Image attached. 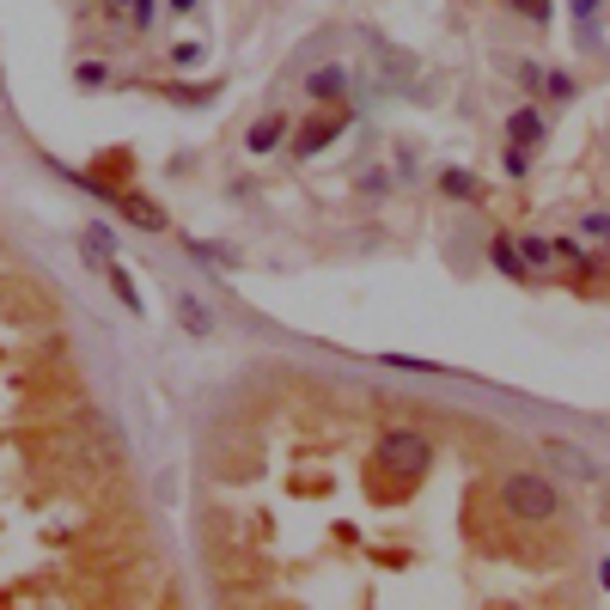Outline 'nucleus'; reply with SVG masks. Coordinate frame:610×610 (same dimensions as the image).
<instances>
[{"mask_svg": "<svg viewBox=\"0 0 610 610\" xmlns=\"http://www.w3.org/2000/svg\"><path fill=\"white\" fill-rule=\"evenodd\" d=\"M385 367H397V372H439L434 360H415V355H379Z\"/></svg>", "mask_w": 610, "mask_h": 610, "instance_id": "nucleus-24", "label": "nucleus"}, {"mask_svg": "<svg viewBox=\"0 0 610 610\" xmlns=\"http://www.w3.org/2000/svg\"><path fill=\"white\" fill-rule=\"evenodd\" d=\"M544 458H549V470H562V477H574V482H598V477H604L592 451L574 446V439H556V434H544Z\"/></svg>", "mask_w": 610, "mask_h": 610, "instance_id": "nucleus-5", "label": "nucleus"}, {"mask_svg": "<svg viewBox=\"0 0 610 610\" xmlns=\"http://www.w3.org/2000/svg\"><path fill=\"white\" fill-rule=\"evenodd\" d=\"M513 80L525 86V92H537V86H544V67H537V62H513Z\"/></svg>", "mask_w": 610, "mask_h": 610, "instance_id": "nucleus-23", "label": "nucleus"}, {"mask_svg": "<svg viewBox=\"0 0 610 610\" xmlns=\"http://www.w3.org/2000/svg\"><path fill=\"white\" fill-rule=\"evenodd\" d=\"M501 506L525 525H556L562 519V489L544 470H506L501 477Z\"/></svg>", "mask_w": 610, "mask_h": 610, "instance_id": "nucleus-3", "label": "nucleus"}, {"mask_svg": "<svg viewBox=\"0 0 610 610\" xmlns=\"http://www.w3.org/2000/svg\"><path fill=\"white\" fill-rule=\"evenodd\" d=\"M544 134H549V117L537 105H519L513 117H506V141H513V146H531V153H537Z\"/></svg>", "mask_w": 610, "mask_h": 610, "instance_id": "nucleus-10", "label": "nucleus"}, {"mask_svg": "<svg viewBox=\"0 0 610 610\" xmlns=\"http://www.w3.org/2000/svg\"><path fill=\"white\" fill-rule=\"evenodd\" d=\"M501 165H506V177H525V172H531V146H513V141H506Z\"/></svg>", "mask_w": 610, "mask_h": 610, "instance_id": "nucleus-21", "label": "nucleus"}, {"mask_svg": "<svg viewBox=\"0 0 610 610\" xmlns=\"http://www.w3.org/2000/svg\"><path fill=\"white\" fill-rule=\"evenodd\" d=\"M348 86H355V74H348L342 62H324V67H312V74H305L299 80V92L312 98V105H324V110H336L348 98Z\"/></svg>", "mask_w": 610, "mask_h": 610, "instance_id": "nucleus-6", "label": "nucleus"}, {"mask_svg": "<svg viewBox=\"0 0 610 610\" xmlns=\"http://www.w3.org/2000/svg\"><path fill=\"white\" fill-rule=\"evenodd\" d=\"M110 214H117L122 226H134V232H172L165 208H160V201H146L141 189H122V196H117V208H110Z\"/></svg>", "mask_w": 610, "mask_h": 610, "instance_id": "nucleus-7", "label": "nucleus"}, {"mask_svg": "<svg viewBox=\"0 0 610 610\" xmlns=\"http://www.w3.org/2000/svg\"><path fill=\"white\" fill-rule=\"evenodd\" d=\"M105 7V19H129V0H98Z\"/></svg>", "mask_w": 610, "mask_h": 610, "instance_id": "nucleus-28", "label": "nucleus"}, {"mask_svg": "<svg viewBox=\"0 0 610 610\" xmlns=\"http://www.w3.org/2000/svg\"><path fill=\"white\" fill-rule=\"evenodd\" d=\"M122 465H129V446H122L117 427L98 410L74 415V427H67V470L80 482H110V477H122Z\"/></svg>", "mask_w": 610, "mask_h": 610, "instance_id": "nucleus-2", "label": "nucleus"}, {"mask_svg": "<svg viewBox=\"0 0 610 610\" xmlns=\"http://www.w3.org/2000/svg\"><path fill=\"white\" fill-rule=\"evenodd\" d=\"M287 134H293L287 110H263V117L251 122V134H244V153H257V160H263V153H281V146H287Z\"/></svg>", "mask_w": 610, "mask_h": 610, "instance_id": "nucleus-8", "label": "nucleus"}, {"mask_svg": "<svg viewBox=\"0 0 610 610\" xmlns=\"http://www.w3.org/2000/svg\"><path fill=\"white\" fill-rule=\"evenodd\" d=\"M160 13H165V0H129V31H134V37H153Z\"/></svg>", "mask_w": 610, "mask_h": 610, "instance_id": "nucleus-17", "label": "nucleus"}, {"mask_svg": "<svg viewBox=\"0 0 610 610\" xmlns=\"http://www.w3.org/2000/svg\"><path fill=\"white\" fill-rule=\"evenodd\" d=\"M80 251H86V263H105V257H117V232H110V220H86L80 226Z\"/></svg>", "mask_w": 610, "mask_h": 610, "instance_id": "nucleus-15", "label": "nucleus"}, {"mask_svg": "<svg viewBox=\"0 0 610 610\" xmlns=\"http://www.w3.org/2000/svg\"><path fill=\"white\" fill-rule=\"evenodd\" d=\"M172 312H177V324H184V336H214V330H220V318L208 312V299H196L189 287L172 293Z\"/></svg>", "mask_w": 610, "mask_h": 610, "instance_id": "nucleus-9", "label": "nucleus"}, {"mask_svg": "<svg viewBox=\"0 0 610 610\" xmlns=\"http://www.w3.org/2000/svg\"><path fill=\"white\" fill-rule=\"evenodd\" d=\"M519 251H525V263H549V257H556V244H549V239H531V232H525V239H519Z\"/></svg>", "mask_w": 610, "mask_h": 610, "instance_id": "nucleus-22", "label": "nucleus"}, {"mask_svg": "<svg viewBox=\"0 0 610 610\" xmlns=\"http://www.w3.org/2000/svg\"><path fill=\"white\" fill-rule=\"evenodd\" d=\"M74 86H80V92H105V86H110V67H105V62H80V67H74Z\"/></svg>", "mask_w": 610, "mask_h": 610, "instance_id": "nucleus-18", "label": "nucleus"}, {"mask_svg": "<svg viewBox=\"0 0 610 610\" xmlns=\"http://www.w3.org/2000/svg\"><path fill=\"white\" fill-rule=\"evenodd\" d=\"M196 7H201V0H165V13H172V19H189Z\"/></svg>", "mask_w": 610, "mask_h": 610, "instance_id": "nucleus-27", "label": "nucleus"}, {"mask_svg": "<svg viewBox=\"0 0 610 610\" xmlns=\"http://www.w3.org/2000/svg\"><path fill=\"white\" fill-rule=\"evenodd\" d=\"M537 98H544V105H574V98H580V80H574L568 67H544V86H537Z\"/></svg>", "mask_w": 610, "mask_h": 610, "instance_id": "nucleus-16", "label": "nucleus"}, {"mask_svg": "<svg viewBox=\"0 0 610 610\" xmlns=\"http://www.w3.org/2000/svg\"><path fill=\"white\" fill-rule=\"evenodd\" d=\"M214 92H220V80H165L160 86V98H172V105H184V110L214 105Z\"/></svg>", "mask_w": 610, "mask_h": 610, "instance_id": "nucleus-13", "label": "nucleus"}, {"mask_svg": "<svg viewBox=\"0 0 610 610\" xmlns=\"http://www.w3.org/2000/svg\"><path fill=\"white\" fill-rule=\"evenodd\" d=\"M201 55H208V43H196V37L172 43V67H201Z\"/></svg>", "mask_w": 610, "mask_h": 610, "instance_id": "nucleus-20", "label": "nucleus"}, {"mask_svg": "<svg viewBox=\"0 0 610 610\" xmlns=\"http://www.w3.org/2000/svg\"><path fill=\"white\" fill-rule=\"evenodd\" d=\"M342 129H348V110H324V117L312 110V117H305L299 129L287 134V153H293V160H318V153H324V146H330Z\"/></svg>", "mask_w": 610, "mask_h": 610, "instance_id": "nucleus-4", "label": "nucleus"}, {"mask_svg": "<svg viewBox=\"0 0 610 610\" xmlns=\"http://www.w3.org/2000/svg\"><path fill=\"white\" fill-rule=\"evenodd\" d=\"M580 232H586V239H598V244H604V232H610V214H586V220H580Z\"/></svg>", "mask_w": 610, "mask_h": 610, "instance_id": "nucleus-25", "label": "nucleus"}, {"mask_svg": "<svg viewBox=\"0 0 610 610\" xmlns=\"http://www.w3.org/2000/svg\"><path fill=\"white\" fill-rule=\"evenodd\" d=\"M105 281H110V293H117L122 299V312H129V318H146V299H141V287H134V275L129 269H122V257H105Z\"/></svg>", "mask_w": 610, "mask_h": 610, "instance_id": "nucleus-11", "label": "nucleus"}, {"mask_svg": "<svg viewBox=\"0 0 610 610\" xmlns=\"http://www.w3.org/2000/svg\"><path fill=\"white\" fill-rule=\"evenodd\" d=\"M360 184H367V196H385V189H391V177H385V172H367Z\"/></svg>", "mask_w": 610, "mask_h": 610, "instance_id": "nucleus-26", "label": "nucleus"}, {"mask_svg": "<svg viewBox=\"0 0 610 610\" xmlns=\"http://www.w3.org/2000/svg\"><path fill=\"white\" fill-rule=\"evenodd\" d=\"M598 586H604V592H610V556L598 562Z\"/></svg>", "mask_w": 610, "mask_h": 610, "instance_id": "nucleus-29", "label": "nucleus"}, {"mask_svg": "<svg viewBox=\"0 0 610 610\" xmlns=\"http://www.w3.org/2000/svg\"><path fill=\"white\" fill-rule=\"evenodd\" d=\"M604 244H610V232H604Z\"/></svg>", "mask_w": 610, "mask_h": 610, "instance_id": "nucleus-30", "label": "nucleus"}, {"mask_svg": "<svg viewBox=\"0 0 610 610\" xmlns=\"http://www.w3.org/2000/svg\"><path fill=\"white\" fill-rule=\"evenodd\" d=\"M506 7H513L519 19H531V25H549V19H556V0H506Z\"/></svg>", "mask_w": 610, "mask_h": 610, "instance_id": "nucleus-19", "label": "nucleus"}, {"mask_svg": "<svg viewBox=\"0 0 610 610\" xmlns=\"http://www.w3.org/2000/svg\"><path fill=\"white\" fill-rule=\"evenodd\" d=\"M489 263L501 269L506 281H531V263H525V251H519V239H506V232H494V239H489Z\"/></svg>", "mask_w": 610, "mask_h": 610, "instance_id": "nucleus-12", "label": "nucleus"}, {"mask_svg": "<svg viewBox=\"0 0 610 610\" xmlns=\"http://www.w3.org/2000/svg\"><path fill=\"white\" fill-rule=\"evenodd\" d=\"M439 196L446 201H482V177L465 172V165H446V172H439Z\"/></svg>", "mask_w": 610, "mask_h": 610, "instance_id": "nucleus-14", "label": "nucleus"}, {"mask_svg": "<svg viewBox=\"0 0 610 610\" xmlns=\"http://www.w3.org/2000/svg\"><path fill=\"white\" fill-rule=\"evenodd\" d=\"M434 470V439L422 434V427H385L379 434V446H372V489L385 494V501H397V494H410L415 482Z\"/></svg>", "mask_w": 610, "mask_h": 610, "instance_id": "nucleus-1", "label": "nucleus"}]
</instances>
